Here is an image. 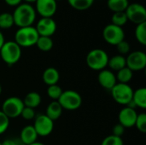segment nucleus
I'll return each instance as SVG.
<instances>
[{
    "instance_id": "32",
    "label": "nucleus",
    "mask_w": 146,
    "mask_h": 145,
    "mask_svg": "<svg viewBox=\"0 0 146 145\" xmlns=\"http://www.w3.org/2000/svg\"><path fill=\"white\" fill-rule=\"evenodd\" d=\"M9 126V119L0 110V135L3 134Z\"/></svg>"
},
{
    "instance_id": "41",
    "label": "nucleus",
    "mask_w": 146,
    "mask_h": 145,
    "mask_svg": "<svg viewBox=\"0 0 146 145\" xmlns=\"http://www.w3.org/2000/svg\"><path fill=\"white\" fill-rule=\"evenodd\" d=\"M2 91H3V90H2V85H1V84H0V95L2 94Z\"/></svg>"
},
{
    "instance_id": "43",
    "label": "nucleus",
    "mask_w": 146,
    "mask_h": 145,
    "mask_svg": "<svg viewBox=\"0 0 146 145\" xmlns=\"http://www.w3.org/2000/svg\"><path fill=\"white\" fill-rule=\"evenodd\" d=\"M0 145H1V142H0Z\"/></svg>"
},
{
    "instance_id": "15",
    "label": "nucleus",
    "mask_w": 146,
    "mask_h": 145,
    "mask_svg": "<svg viewBox=\"0 0 146 145\" xmlns=\"http://www.w3.org/2000/svg\"><path fill=\"white\" fill-rule=\"evenodd\" d=\"M98 80L100 85L106 90H111L117 84L115 74L110 69L106 68L99 71Z\"/></svg>"
},
{
    "instance_id": "11",
    "label": "nucleus",
    "mask_w": 146,
    "mask_h": 145,
    "mask_svg": "<svg viewBox=\"0 0 146 145\" xmlns=\"http://www.w3.org/2000/svg\"><path fill=\"white\" fill-rule=\"evenodd\" d=\"M126 62L127 67L132 72L142 71L146 68V54L140 50L133 51L127 56Z\"/></svg>"
},
{
    "instance_id": "9",
    "label": "nucleus",
    "mask_w": 146,
    "mask_h": 145,
    "mask_svg": "<svg viewBox=\"0 0 146 145\" xmlns=\"http://www.w3.org/2000/svg\"><path fill=\"white\" fill-rule=\"evenodd\" d=\"M127 21H132L137 25L146 22V9L145 8L138 3H131L127 6L125 10Z\"/></svg>"
},
{
    "instance_id": "8",
    "label": "nucleus",
    "mask_w": 146,
    "mask_h": 145,
    "mask_svg": "<svg viewBox=\"0 0 146 145\" xmlns=\"http://www.w3.org/2000/svg\"><path fill=\"white\" fill-rule=\"evenodd\" d=\"M103 38L109 44L116 46L125 39V32L121 26L109 24L103 30Z\"/></svg>"
},
{
    "instance_id": "35",
    "label": "nucleus",
    "mask_w": 146,
    "mask_h": 145,
    "mask_svg": "<svg viewBox=\"0 0 146 145\" xmlns=\"http://www.w3.org/2000/svg\"><path fill=\"white\" fill-rule=\"evenodd\" d=\"M124 132H125V127H124L123 126H121L120 123H118L117 125H115V126H114L112 135L121 138V136L124 134Z\"/></svg>"
},
{
    "instance_id": "38",
    "label": "nucleus",
    "mask_w": 146,
    "mask_h": 145,
    "mask_svg": "<svg viewBox=\"0 0 146 145\" xmlns=\"http://www.w3.org/2000/svg\"><path fill=\"white\" fill-rule=\"evenodd\" d=\"M5 43V39H4V36L3 34V32L0 31V49L2 48V46L3 45V44Z\"/></svg>"
},
{
    "instance_id": "5",
    "label": "nucleus",
    "mask_w": 146,
    "mask_h": 145,
    "mask_svg": "<svg viewBox=\"0 0 146 145\" xmlns=\"http://www.w3.org/2000/svg\"><path fill=\"white\" fill-rule=\"evenodd\" d=\"M57 101L63 109L70 111L78 109L82 104L81 96L74 90L63 91Z\"/></svg>"
},
{
    "instance_id": "23",
    "label": "nucleus",
    "mask_w": 146,
    "mask_h": 145,
    "mask_svg": "<svg viewBox=\"0 0 146 145\" xmlns=\"http://www.w3.org/2000/svg\"><path fill=\"white\" fill-rule=\"evenodd\" d=\"M133 72H132L127 67H125L124 68L117 71V73L115 74L117 82L122 84H127L128 82H130L133 79Z\"/></svg>"
},
{
    "instance_id": "33",
    "label": "nucleus",
    "mask_w": 146,
    "mask_h": 145,
    "mask_svg": "<svg viewBox=\"0 0 146 145\" xmlns=\"http://www.w3.org/2000/svg\"><path fill=\"white\" fill-rule=\"evenodd\" d=\"M21 116L26 121H31V120L35 119L36 113L33 109H31L28 107H24L23 110L21 111Z\"/></svg>"
},
{
    "instance_id": "17",
    "label": "nucleus",
    "mask_w": 146,
    "mask_h": 145,
    "mask_svg": "<svg viewBox=\"0 0 146 145\" xmlns=\"http://www.w3.org/2000/svg\"><path fill=\"white\" fill-rule=\"evenodd\" d=\"M42 79L44 83L46 84L48 86L56 85L60 79V73L56 68L53 67H50L44 71Z\"/></svg>"
},
{
    "instance_id": "16",
    "label": "nucleus",
    "mask_w": 146,
    "mask_h": 145,
    "mask_svg": "<svg viewBox=\"0 0 146 145\" xmlns=\"http://www.w3.org/2000/svg\"><path fill=\"white\" fill-rule=\"evenodd\" d=\"M38 134L33 126H26L20 132V141L25 145H29L37 141Z\"/></svg>"
},
{
    "instance_id": "14",
    "label": "nucleus",
    "mask_w": 146,
    "mask_h": 145,
    "mask_svg": "<svg viewBox=\"0 0 146 145\" xmlns=\"http://www.w3.org/2000/svg\"><path fill=\"white\" fill-rule=\"evenodd\" d=\"M36 11L45 18H52L57 9V4L56 0H37Z\"/></svg>"
},
{
    "instance_id": "26",
    "label": "nucleus",
    "mask_w": 146,
    "mask_h": 145,
    "mask_svg": "<svg viewBox=\"0 0 146 145\" xmlns=\"http://www.w3.org/2000/svg\"><path fill=\"white\" fill-rule=\"evenodd\" d=\"M15 25L14 18L12 14L8 12H3L0 14V28L1 29H9Z\"/></svg>"
},
{
    "instance_id": "7",
    "label": "nucleus",
    "mask_w": 146,
    "mask_h": 145,
    "mask_svg": "<svg viewBox=\"0 0 146 145\" xmlns=\"http://www.w3.org/2000/svg\"><path fill=\"white\" fill-rule=\"evenodd\" d=\"M110 91L113 99L121 105L127 106L133 99V90L128 84L117 83Z\"/></svg>"
},
{
    "instance_id": "12",
    "label": "nucleus",
    "mask_w": 146,
    "mask_h": 145,
    "mask_svg": "<svg viewBox=\"0 0 146 145\" xmlns=\"http://www.w3.org/2000/svg\"><path fill=\"white\" fill-rule=\"evenodd\" d=\"M39 36L44 37H50L56 31V23L52 18H45L42 17L37 22V26H35Z\"/></svg>"
},
{
    "instance_id": "3",
    "label": "nucleus",
    "mask_w": 146,
    "mask_h": 145,
    "mask_svg": "<svg viewBox=\"0 0 146 145\" xmlns=\"http://www.w3.org/2000/svg\"><path fill=\"white\" fill-rule=\"evenodd\" d=\"M109 56L102 49H93L86 56L87 66L94 71H101L108 67Z\"/></svg>"
},
{
    "instance_id": "36",
    "label": "nucleus",
    "mask_w": 146,
    "mask_h": 145,
    "mask_svg": "<svg viewBox=\"0 0 146 145\" xmlns=\"http://www.w3.org/2000/svg\"><path fill=\"white\" fill-rule=\"evenodd\" d=\"M4 2L9 5V6H12V7H16L19 4L21 3L22 0H4Z\"/></svg>"
},
{
    "instance_id": "1",
    "label": "nucleus",
    "mask_w": 146,
    "mask_h": 145,
    "mask_svg": "<svg viewBox=\"0 0 146 145\" xmlns=\"http://www.w3.org/2000/svg\"><path fill=\"white\" fill-rule=\"evenodd\" d=\"M12 15L15 25L19 28L31 26L36 20V10L29 3H21L16 6Z\"/></svg>"
},
{
    "instance_id": "25",
    "label": "nucleus",
    "mask_w": 146,
    "mask_h": 145,
    "mask_svg": "<svg viewBox=\"0 0 146 145\" xmlns=\"http://www.w3.org/2000/svg\"><path fill=\"white\" fill-rule=\"evenodd\" d=\"M69 5L78 10H86L94 3V0H68Z\"/></svg>"
},
{
    "instance_id": "2",
    "label": "nucleus",
    "mask_w": 146,
    "mask_h": 145,
    "mask_svg": "<svg viewBox=\"0 0 146 145\" xmlns=\"http://www.w3.org/2000/svg\"><path fill=\"white\" fill-rule=\"evenodd\" d=\"M39 35L33 26L20 27L15 34V42L21 48H28L36 44Z\"/></svg>"
},
{
    "instance_id": "4",
    "label": "nucleus",
    "mask_w": 146,
    "mask_h": 145,
    "mask_svg": "<svg viewBox=\"0 0 146 145\" xmlns=\"http://www.w3.org/2000/svg\"><path fill=\"white\" fill-rule=\"evenodd\" d=\"M0 56L7 65L12 66L21 59V48L15 41H5L0 49Z\"/></svg>"
},
{
    "instance_id": "24",
    "label": "nucleus",
    "mask_w": 146,
    "mask_h": 145,
    "mask_svg": "<svg viewBox=\"0 0 146 145\" xmlns=\"http://www.w3.org/2000/svg\"><path fill=\"white\" fill-rule=\"evenodd\" d=\"M35 45H37L39 50L47 52L53 48V40L50 37L39 36Z\"/></svg>"
},
{
    "instance_id": "39",
    "label": "nucleus",
    "mask_w": 146,
    "mask_h": 145,
    "mask_svg": "<svg viewBox=\"0 0 146 145\" xmlns=\"http://www.w3.org/2000/svg\"><path fill=\"white\" fill-rule=\"evenodd\" d=\"M29 145H45L43 143H41V142H38V141H36V142H34V143H33V144H31Z\"/></svg>"
},
{
    "instance_id": "34",
    "label": "nucleus",
    "mask_w": 146,
    "mask_h": 145,
    "mask_svg": "<svg viewBox=\"0 0 146 145\" xmlns=\"http://www.w3.org/2000/svg\"><path fill=\"white\" fill-rule=\"evenodd\" d=\"M116 50L120 53V55H121V56L127 55L130 51V44L127 41H126L124 39L123 41H121V43H119L116 45Z\"/></svg>"
},
{
    "instance_id": "27",
    "label": "nucleus",
    "mask_w": 146,
    "mask_h": 145,
    "mask_svg": "<svg viewBox=\"0 0 146 145\" xmlns=\"http://www.w3.org/2000/svg\"><path fill=\"white\" fill-rule=\"evenodd\" d=\"M135 38L142 45H146V22L137 25L135 28Z\"/></svg>"
},
{
    "instance_id": "37",
    "label": "nucleus",
    "mask_w": 146,
    "mask_h": 145,
    "mask_svg": "<svg viewBox=\"0 0 146 145\" xmlns=\"http://www.w3.org/2000/svg\"><path fill=\"white\" fill-rule=\"evenodd\" d=\"M1 145H19V143L14 139H5L1 143Z\"/></svg>"
},
{
    "instance_id": "40",
    "label": "nucleus",
    "mask_w": 146,
    "mask_h": 145,
    "mask_svg": "<svg viewBox=\"0 0 146 145\" xmlns=\"http://www.w3.org/2000/svg\"><path fill=\"white\" fill-rule=\"evenodd\" d=\"M25 2H26V3H35L37 0H24Z\"/></svg>"
},
{
    "instance_id": "42",
    "label": "nucleus",
    "mask_w": 146,
    "mask_h": 145,
    "mask_svg": "<svg viewBox=\"0 0 146 145\" xmlns=\"http://www.w3.org/2000/svg\"><path fill=\"white\" fill-rule=\"evenodd\" d=\"M56 1H60V0H56Z\"/></svg>"
},
{
    "instance_id": "21",
    "label": "nucleus",
    "mask_w": 146,
    "mask_h": 145,
    "mask_svg": "<svg viewBox=\"0 0 146 145\" xmlns=\"http://www.w3.org/2000/svg\"><path fill=\"white\" fill-rule=\"evenodd\" d=\"M108 67L112 71H119L125 67H127L126 62V57L121 55H115L112 56L111 58H109L108 62Z\"/></svg>"
},
{
    "instance_id": "20",
    "label": "nucleus",
    "mask_w": 146,
    "mask_h": 145,
    "mask_svg": "<svg viewBox=\"0 0 146 145\" xmlns=\"http://www.w3.org/2000/svg\"><path fill=\"white\" fill-rule=\"evenodd\" d=\"M42 102V98L39 93L36 91H31L26 95V97L23 99V103L25 107H28L31 109H36L38 108Z\"/></svg>"
},
{
    "instance_id": "10",
    "label": "nucleus",
    "mask_w": 146,
    "mask_h": 145,
    "mask_svg": "<svg viewBox=\"0 0 146 145\" xmlns=\"http://www.w3.org/2000/svg\"><path fill=\"white\" fill-rule=\"evenodd\" d=\"M33 128L39 137L49 136L54 129V121L45 115H39L35 117Z\"/></svg>"
},
{
    "instance_id": "28",
    "label": "nucleus",
    "mask_w": 146,
    "mask_h": 145,
    "mask_svg": "<svg viewBox=\"0 0 146 145\" xmlns=\"http://www.w3.org/2000/svg\"><path fill=\"white\" fill-rule=\"evenodd\" d=\"M111 21H112L111 24L122 27L127 22V17L126 15L125 11L114 13L112 17H111Z\"/></svg>"
},
{
    "instance_id": "30",
    "label": "nucleus",
    "mask_w": 146,
    "mask_h": 145,
    "mask_svg": "<svg viewBox=\"0 0 146 145\" xmlns=\"http://www.w3.org/2000/svg\"><path fill=\"white\" fill-rule=\"evenodd\" d=\"M136 128L142 133L146 132V114L145 113H140L138 114L135 126Z\"/></svg>"
},
{
    "instance_id": "31",
    "label": "nucleus",
    "mask_w": 146,
    "mask_h": 145,
    "mask_svg": "<svg viewBox=\"0 0 146 145\" xmlns=\"http://www.w3.org/2000/svg\"><path fill=\"white\" fill-rule=\"evenodd\" d=\"M101 145H124V143L121 138L111 134L103 140Z\"/></svg>"
},
{
    "instance_id": "13",
    "label": "nucleus",
    "mask_w": 146,
    "mask_h": 145,
    "mask_svg": "<svg viewBox=\"0 0 146 145\" xmlns=\"http://www.w3.org/2000/svg\"><path fill=\"white\" fill-rule=\"evenodd\" d=\"M138 113L135 109L125 106L118 115L119 123L125 128H131L135 126Z\"/></svg>"
},
{
    "instance_id": "19",
    "label": "nucleus",
    "mask_w": 146,
    "mask_h": 145,
    "mask_svg": "<svg viewBox=\"0 0 146 145\" xmlns=\"http://www.w3.org/2000/svg\"><path fill=\"white\" fill-rule=\"evenodd\" d=\"M132 102L135 105L136 108H139L142 109H146V88L141 87L135 91H133Z\"/></svg>"
},
{
    "instance_id": "29",
    "label": "nucleus",
    "mask_w": 146,
    "mask_h": 145,
    "mask_svg": "<svg viewBox=\"0 0 146 145\" xmlns=\"http://www.w3.org/2000/svg\"><path fill=\"white\" fill-rule=\"evenodd\" d=\"M62 91H63L62 89L57 84L50 85L47 88V96L53 101H57L59 97H61Z\"/></svg>"
},
{
    "instance_id": "6",
    "label": "nucleus",
    "mask_w": 146,
    "mask_h": 145,
    "mask_svg": "<svg viewBox=\"0 0 146 145\" xmlns=\"http://www.w3.org/2000/svg\"><path fill=\"white\" fill-rule=\"evenodd\" d=\"M25 105L23 100L18 97H9L4 100L2 105V112L10 120L21 116Z\"/></svg>"
},
{
    "instance_id": "18",
    "label": "nucleus",
    "mask_w": 146,
    "mask_h": 145,
    "mask_svg": "<svg viewBox=\"0 0 146 145\" xmlns=\"http://www.w3.org/2000/svg\"><path fill=\"white\" fill-rule=\"evenodd\" d=\"M62 110H63V109L62 108V106L60 105L58 101H52L50 103L48 104V106L46 108L45 115L47 117H49L51 121H55L61 117V115L62 114Z\"/></svg>"
},
{
    "instance_id": "22",
    "label": "nucleus",
    "mask_w": 146,
    "mask_h": 145,
    "mask_svg": "<svg viewBox=\"0 0 146 145\" xmlns=\"http://www.w3.org/2000/svg\"><path fill=\"white\" fill-rule=\"evenodd\" d=\"M107 5L109 9L114 13L123 12L129 5V2L128 0H108Z\"/></svg>"
}]
</instances>
